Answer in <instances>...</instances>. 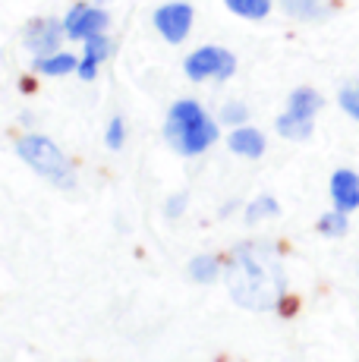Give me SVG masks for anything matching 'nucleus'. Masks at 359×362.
I'll list each match as a JSON object with an SVG mask.
<instances>
[{"label": "nucleus", "mask_w": 359, "mask_h": 362, "mask_svg": "<svg viewBox=\"0 0 359 362\" xmlns=\"http://www.w3.org/2000/svg\"><path fill=\"white\" fill-rule=\"evenodd\" d=\"M224 284L233 303L252 312H268L281 303L287 290V277L278 255L259 243H243L233 249L224 268Z\"/></svg>", "instance_id": "1"}, {"label": "nucleus", "mask_w": 359, "mask_h": 362, "mask_svg": "<svg viewBox=\"0 0 359 362\" xmlns=\"http://www.w3.org/2000/svg\"><path fill=\"white\" fill-rule=\"evenodd\" d=\"M164 132L180 155H202L208 145L218 142V123L196 101H177L167 114Z\"/></svg>", "instance_id": "2"}, {"label": "nucleus", "mask_w": 359, "mask_h": 362, "mask_svg": "<svg viewBox=\"0 0 359 362\" xmlns=\"http://www.w3.org/2000/svg\"><path fill=\"white\" fill-rule=\"evenodd\" d=\"M16 151H19V158L32 167V170H38L41 177L51 180V183L60 186V189H70V186L76 183V173H73L70 161H66L64 151H60L51 139H45V136H23L16 142Z\"/></svg>", "instance_id": "3"}, {"label": "nucleus", "mask_w": 359, "mask_h": 362, "mask_svg": "<svg viewBox=\"0 0 359 362\" xmlns=\"http://www.w3.org/2000/svg\"><path fill=\"white\" fill-rule=\"evenodd\" d=\"M186 76L192 82H202V79H227L233 76L237 69V57L224 47H199L196 54L186 57Z\"/></svg>", "instance_id": "4"}, {"label": "nucleus", "mask_w": 359, "mask_h": 362, "mask_svg": "<svg viewBox=\"0 0 359 362\" xmlns=\"http://www.w3.org/2000/svg\"><path fill=\"white\" fill-rule=\"evenodd\" d=\"M155 29L161 32L170 45H180L192 29V6L189 4H164L161 10L155 13Z\"/></svg>", "instance_id": "5"}, {"label": "nucleus", "mask_w": 359, "mask_h": 362, "mask_svg": "<svg viewBox=\"0 0 359 362\" xmlns=\"http://www.w3.org/2000/svg\"><path fill=\"white\" fill-rule=\"evenodd\" d=\"M105 25H107V13L105 10L79 4V6H73V10L66 13L64 29H66L70 38H82V41H86V38H92V35L105 32Z\"/></svg>", "instance_id": "6"}, {"label": "nucleus", "mask_w": 359, "mask_h": 362, "mask_svg": "<svg viewBox=\"0 0 359 362\" xmlns=\"http://www.w3.org/2000/svg\"><path fill=\"white\" fill-rule=\"evenodd\" d=\"M66 29H60L57 19H35V23L25 29V47H29L35 57H47V54H57V45L64 38Z\"/></svg>", "instance_id": "7"}, {"label": "nucleus", "mask_w": 359, "mask_h": 362, "mask_svg": "<svg viewBox=\"0 0 359 362\" xmlns=\"http://www.w3.org/2000/svg\"><path fill=\"white\" fill-rule=\"evenodd\" d=\"M331 199H334L337 211H353L359 208V177L353 170H337L331 177Z\"/></svg>", "instance_id": "8"}, {"label": "nucleus", "mask_w": 359, "mask_h": 362, "mask_svg": "<svg viewBox=\"0 0 359 362\" xmlns=\"http://www.w3.org/2000/svg\"><path fill=\"white\" fill-rule=\"evenodd\" d=\"M233 155H243V158H261L265 155V136L252 127H237L227 139Z\"/></svg>", "instance_id": "9"}, {"label": "nucleus", "mask_w": 359, "mask_h": 362, "mask_svg": "<svg viewBox=\"0 0 359 362\" xmlns=\"http://www.w3.org/2000/svg\"><path fill=\"white\" fill-rule=\"evenodd\" d=\"M287 110L296 117H306V120H315V114L322 110V95L315 92V88H296V92L290 95Z\"/></svg>", "instance_id": "10"}, {"label": "nucleus", "mask_w": 359, "mask_h": 362, "mask_svg": "<svg viewBox=\"0 0 359 362\" xmlns=\"http://www.w3.org/2000/svg\"><path fill=\"white\" fill-rule=\"evenodd\" d=\"M35 69L45 76H66L73 69H79V60L73 54H47V57H38L35 60Z\"/></svg>", "instance_id": "11"}, {"label": "nucleus", "mask_w": 359, "mask_h": 362, "mask_svg": "<svg viewBox=\"0 0 359 362\" xmlns=\"http://www.w3.org/2000/svg\"><path fill=\"white\" fill-rule=\"evenodd\" d=\"M278 132L284 139H296V142H302V139L312 136V120H306V117H296V114H281L278 117Z\"/></svg>", "instance_id": "12"}, {"label": "nucleus", "mask_w": 359, "mask_h": 362, "mask_svg": "<svg viewBox=\"0 0 359 362\" xmlns=\"http://www.w3.org/2000/svg\"><path fill=\"white\" fill-rule=\"evenodd\" d=\"M237 16H246V19H265L268 10H271V0H224Z\"/></svg>", "instance_id": "13"}, {"label": "nucleus", "mask_w": 359, "mask_h": 362, "mask_svg": "<svg viewBox=\"0 0 359 362\" xmlns=\"http://www.w3.org/2000/svg\"><path fill=\"white\" fill-rule=\"evenodd\" d=\"M189 271H192V277H196V281L211 284V281H218V277H220V262L215 259V255H199V259H192Z\"/></svg>", "instance_id": "14"}, {"label": "nucleus", "mask_w": 359, "mask_h": 362, "mask_svg": "<svg viewBox=\"0 0 359 362\" xmlns=\"http://www.w3.org/2000/svg\"><path fill=\"white\" fill-rule=\"evenodd\" d=\"M281 6L296 19H315L322 13V0H281Z\"/></svg>", "instance_id": "15"}, {"label": "nucleus", "mask_w": 359, "mask_h": 362, "mask_svg": "<svg viewBox=\"0 0 359 362\" xmlns=\"http://www.w3.org/2000/svg\"><path fill=\"white\" fill-rule=\"evenodd\" d=\"M319 230L324 236H343L347 233V211H328L319 221Z\"/></svg>", "instance_id": "16"}, {"label": "nucleus", "mask_w": 359, "mask_h": 362, "mask_svg": "<svg viewBox=\"0 0 359 362\" xmlns=\"http://www.w3.org/2000/svg\"><path fill=\"white\" fill-rule=\"evenodd\" d=\"M268 214H278V202H274L271 196L255 199L252 205L246 208V221H249V224H255V221H261V218H268Z\"/></svg>", "instance_id": "17"}, {"label": "nucleus", "mask_w": 359, "mask_h": 362, "mask_svg": "<svg viewBox=\"0 0 359 362\" xmlns=\"http://www.w3.org/2000/svg\"><path fill=\"white\" fill-rule=\"evenodd\" d=\"M341 107L347 110L350 117H353V120H359V79H353L350 82V86H343L341 88Z\"/></svg>", "instance_id": "18"}, {"label": "nucleus", "mask_w": 359, "mask_h": 362, "mask_svg": "<svg viewBox=\"0 0 359 362\" xmlns=\"http://www.w3.org/2000/svg\"><path fill=\"white\" fill-rule=\"evenodd\" d=\"M107 51H110V45H107V38L105 35H92V38H86V57H92V60H105L107 57Z\"/></svg>", "instance_id": "19"}, {"label": "nucleus", "mask_w": 359, "mask_h": 362, "mask_svg": "<svg viewBox=\"0 0 359 362\" xmlns=\"http://www.w3.org/2000/svg\"><path fill=\"white\" fill-rule=\"evenodd\" d=\"M123 139H126V127H123L120 117H114V120H110V127H107V148L117 151L123 145Z\"/></svg>", "instance_id": "20"}, {"label": "nucleus", "mask_w": 359, "mask_h": 362, "mask_svg": "<svg viewBox=\"0 0 359 362\" xmlns=\"http://www.w3.org/2000/svg\"><path fill=\"white\" fill-rule=\"evenodd\" d=\"M246 114H249V110H246L243 104L230 101L224 110H220V123H233V127H237V123H243V120H246Z\"/></svg>", "instance_id": "21"}, {"label": "nucleus", "mask_w": 359, "mask_h": 362, "mask_svg": "<svg viewBox=\"0 0 359 362\" xmlns=\"http://www.w3.org/2000/svg\"><path fill=\"white\" fill-rule=\"evenodd\" d=\"M76 73H79L86 82H88V79H95V76H98V60L86 57V60H82V64H79V69H76Z\"/></svg>", "instance_id": "22"}, {"label": "nucleus", "mask_w": 359, "mask_h": 362, "mask_svg": "<svg viewBox=\"0 0 359 362\" xmlns=\"http://www.w3.org/2000/svg\"><path fill=\"white\" fill-rule=\"evenodd\" d=\"M183 205H186V199H183V196H177L174 202H167V214H174V218H177V214L183 211Z\"/></svg>", "instance_id": "23"}]
</instances>
